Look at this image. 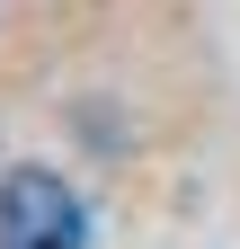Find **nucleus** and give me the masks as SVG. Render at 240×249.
<instances>
[{
  "label": "nucleus",
  "instance_id": "nucleus-1",
  "mask_svg": "<svg viewBox=\"0 0 240 249\" xmlns=\"http://www.w3.org/2000/svg\"><path fill=\"white\" fill-rule=\"evenodd\" d=\"M0 249H89V213L53 169L0 178Z\"/></svg>",
  "mask_w": 240,
  "mask_h": 249
}]
</instances>
